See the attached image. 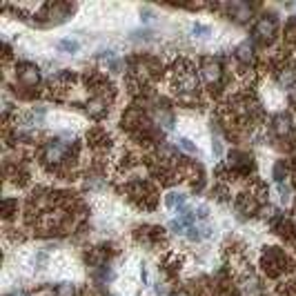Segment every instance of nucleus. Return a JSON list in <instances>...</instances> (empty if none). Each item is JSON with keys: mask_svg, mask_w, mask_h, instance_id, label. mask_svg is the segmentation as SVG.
<instances>
[{"mask_svg": "<svg viewBox=\"0 0 296 296\" xmlns=\"http://www.w3.org/2000/svg\"><path fill=\"white\" fill-rule=\"evenodd\" d=\"M69 152H72L69 143H63V140H51V143L45 147V161L49 163V165H58V163H63L65 158L69 156Z\"/></svg>", "mask_w": 296, "mask_h": 296, "instance_id": "f257e3e1", "label": "nucleus"}, {"mask_svg": "<svg viewBox=\"0 0 296 296\" xmlns=\"http://www.w3.org/2000/svg\"><path fill=\"white\" fill-rule=\"evenodd\" d=\"M176 87H178L180 94H189V91H196L198 87V76L194 72H180L178 74V81H176Z\"/></svg>", "mask_w": 296, "mask_h": 296, "instance_id": "f03ea898", "label": "nucleus"}, {"mask_svg": "<svg viewBox=\"0 0 296 296\" xmlns=\"http://www.w3.org/2000/svg\"><path fill=\"white\" fill-rule=\"evenodd\" d=\"M274 29H276V23H274L272 18H269V20H267V18H263L258 25H256L254 34L260 38V41H269V38L274 36Z\"/></svg>", "mask_w": 296, "mask_h": 296, "instance_id": "7ed1b4c3", "label": "nucleus"}, {"mask_svg": "<svg viewBox=\"0 0 296 296\" xmlns=\"http://www.w3.org/2000/svg\"><path fill=\"white\" fill-rule=\"evenodd\" d=\"M203 78H205L210 85L218 83L220 81V65L214 63V60H207V63L203 65Z\"/></svg>", "mask_w": 296, "mask_h": 296, "instance_id": "20e7f679", "label": "nucleus"}, {"mask_svg": "<svg viewBox=\"0 0 296 296\" xmlns=\"http://www.w3.org/2000/svg\"><path fill=\"white\" fill-rule=\"evenodd\" d=\"M18 78H20V83H25V85H36L41 74H38V69L34 67V65H23L20 72H18Z\"/></svg>", "mask_w": 296, "mask_h": 296, "instance_id": "39448f33", "label": "nucleus"}, {"mask_svg": "<svg viewBox=\"0 0 296 296\" xmlns=\"http://www.w3.org/2000/svg\"><path fill=\"white\" fill-rule=\"evenodd\" d=\"M274 131H276L278 136L290 134V121H287L285 116H276L274 118Z\"/></svg>", "mask_w": 296, "mask_h": 296, "instance_id": "423d86ee", "label": "nucleus"}, {"mask_svg": "<svg viewBox=\"0 0 296 296\" xmlns=\"http://www.w3.org/2000/svg\"><path fill=\"white\" fill-rule=\"evenodd\" d=\"M165 203H167V207H171V210H183V205H185V198H183V194H169V196L165 198Z\"/></svg>", "mask_w": 296, "mask_h": 296, "instance_id": "0eeeda50", "label": "nucleus"}, {"mask_svg": "<svg viewBox=\"0 0 296 296\" xmlns=\"http://www.w3.org/2000/svg\"><path fill=\"white\" fill-rule=\"evenodd\" d=\"M74 294H76V292H74V287L67 285V283H65V285H60L58 290H56V296H74Z\"/></svg>", "mask_w": 296, "mask_h": 296, "instance_id": "6e6552de", "label": "nucleus"}, {"mask_svg": "<svg viewBox=\"0 0 296 296\" xmlns=\"http://www.w3.org/2000/svg\"><path fill=\"white\" fill-rule=\"evenodd\" d=\"M178 145H180V147H183L187 154H196V145H192L187 138H180V140H178Z\"/></svg>", "mask_w": 296, "mask_h": 296, "instance_id": "1a4fd4ad", "label": "nucleus"}, {"mask_svg": "<svg viewBox=\"0 0 296 296\" xmlns=\"http://www.w3.org/2000/svg\"><path fill=\"white\" fill-rule=\"evenodd\" d=\"M60 49L76 51V49H78V45H76V42H72V41H63V42H60Z\"/></svg>", "mask_w": 296, "mask_h": 296, "instance_id": "9d476101", "label": "nucleus"}, {"mask_svg": "<svg viewBox=\"0 0 296 296\" xmlns=\"http://www.w3.org/2000/svg\"><path fill=\"white\" fill-rule=\"evenodd\" d=\"M238 54H241L243 60H252V49H247V45H243L241 49H238Z\"/></svg>", "mask_w": 296, "mask_h": 296, "instance_id": "9b49d317", "label": "nucleus"}, {"mask_svg": "<svg viewBox=\"0 0 296 296\" xmlns=\"http://www.w3.org/2000/svg\"><path fill=\"white\" fill-rule=\"evenodd\" d=\"M11 296H27V294H23V292H16V294H11Z\"/></svg>", "mask_w": 296, "mask_h": 296, "instance_id": "f8f14e48", "label": "nucleus"}, {"mask_svg": "<svg viewBox=\"0 0 296 296\" xmlns=\"http://www.w3.org/2000/svg\"><path fill=\"white\" fill-rule=\"evenodd\" d=\"M180 296H183V294H180Z\"/></svg>", "mask_w": 296, "mask_h": 296, "instance_id": "ddd939ff", "label": "nucleus"}]
</instances>
